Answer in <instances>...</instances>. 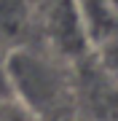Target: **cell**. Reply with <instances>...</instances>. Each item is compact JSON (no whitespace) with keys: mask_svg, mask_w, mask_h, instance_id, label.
Masks as SVG:
<instances>
[{"mask_svg":"<svg viewBox=\"0 0 118 121\" xmlns=\"http://www.w3.org/2000/svg\"><path fill=\"white\" fill-rule=\"evenodd\" d=\"M94 51L102 56L99 62H102V70L107 73V78L118 86V35L110 38V40H105L102 46H97Z\"/></svg>","mask_w":118,"mask_h":121,"instance_id":"3","label":"cell"},{"mask_svg":"<svg viewBox=\"0 0 118 121\" xmlns=\"http://www.w3.org/2000/svg\"><path fill=\"white\" fill-rule=\"evenodd\" d=\"M91 48L118 35V8L110 0H73Z\"/></svg>","mask_w":118,"mask_h":121,"instance_id":"2","label":"cell"},{"mask_svg":"<svg viewBox=\"0 0 118 121\" xmlns=\"http://www.w3.org/2000/svg\"><path fill=\"white\" fill-rule=\"evenodd\" d=\"M0 121H43V118L27 110L24 105H19L16 99H0Z\"/></svg>","mask_w":118,"mask_h":121,"instance_id":"4","label":"cell"},{"mask_svg":"<svg viewBox=\"0 0 118 121\" xmlns=\"http://www.w3.org/2000/svg\"><path fill=\"white\" fill-rule=\"evenodd\" d=\"M46 32L51 38L54 48L62 51V54H67V56H78L86 48H91L73 0H57L51 5L48 22H46Z\"/></svg>","mask_w":118,"mask_h":121,"instance_id":"1","label":"cell"}]
</instances>
